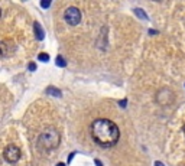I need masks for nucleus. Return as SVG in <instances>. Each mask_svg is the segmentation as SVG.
<instances>
[{"mask_svg":"<svg viewBox=\"0 0 185 166\" xmlns=\"http://www.w3.org/2000/svg\"><path fill=\"white\" fill-rule=\"evenodd\" d=\"M120 105H122V107H124V105H126V100H123V101H120Z\"/></svg>","mask_w":185,"mask_h":166,"instance_id":"nucleus-15","label":"nucleus"},{"mask_svg":"<svg viewBox=\"0 0 185 166\" xmlns=\"http://www.w3.org/2000/svg\"><path fill=\"white\" fill-rule=\"evenodd\" d=\"M49 6V2H42V7H48Z\"/></svg>","mask_w":185,"mask_h":166,"instance_id":"nucleus-12","label":"nucleus"},{"mask_svg":"<svg viewBox=\"0 0 185 166\" xmlns=\"http://www.w3.org/2000/svg\"><path fill=\"white\" fill-rule=\"evenodd\" d=\"M57 65H58V66H62V68H64V66H66L65 59H64L62 57H58V58H57Z\"/></svg>","mask_w":185,"mask_h":166,"instance_id":"nucleus-8","label":"nucleus"},{"mask_svg":"<svg viewBox=\"0 0 185 166\" xmlns=\"http://www.w3.org/2000/svg\"><path fill=\"white\" fill-rule=\"evenodd\" d=\"M33 30H35L36 39H38V41H42V39H43V30H42V28H41V25H39L38 22H35V23H33Z\"/></svg>","mask_w":185,"mask_h":166,"instance_id":"nucleus-6","label":"nucleus"},{"mask_svg":"<svg viewBox=\"0 0 185 166\" xmlns=\"http://www.w3.org/2000/svg\"><path fill=\"white\" fill-rule=\"evenodd\" d=\"M59 146V133L54 127L46 128L45 132L41 133V136L38 137V147L41 150L49 152L54 150Z\"/></svg>","mask_w":185,"mask_h":166,"instance_id":"nucleus-2","label":"nucleus"},{"mask_svg":"<svg viewBox=\"0 0 185 166\" xmlns=\"http://www.w3.org/2000/svg\"><path fill=\"white\" fill-rule=\"evenodd\" d=\"M135 13L138 14L139 18H142V19H147V16L145 13H143V10L142 9H135Z\"/></svg>","mask_w":185,"mask_h":166,"instance_id":"nucleus-9","label":"nucleus"},{"mask_svg":"<svg viewBox=\"0 0 185 166\" xmlns=\"http://www.w3.org/2000/svg\"><path fill=\"white\" fill-rule=\"evenodd\" d=\"M64 19L66 20V23L75 26L81 22V12L77 7H68L64 13Z\"/></svg>","mask_w":185,"mask_h":166,"instance_id":"nucleus-4","label":"nucleus"},{"mask_svg":"<svg viewBox=\"0 0 185 166\" xmlns=\"http://www.w3.org/2000/svg\"><path fill=\"white\" fill-rule=\"evenodd\" d=\"M39 59H41V61H43V62H45V61H46L48 62V59H49V55H48V53H39Z\"/></svg>","mask_w":185,"mask_h":166,"instance_id":"nucleus-10","label":"nucleus"},{"mask_svg":"<svg viewBox=\"0 0 185 166\" xmlns=\"http://www.w3.org/2000/svg\"><path fill=\"white\" fill-rule=\"evenodd\" d=\"M184 134H185V124H184Z\"/></svg>","mask_w":185,"mask_h":166,"instance_id":"nucleus-17","label":"nucleus"},{"mask_svg":"<svg viewBox=\"0 0 185 166\" xmlns=\"http://www.w3.org/2000/svg\"><path fill=\"white\" fill-rule=\"evenodd\" d=\"M46 93L48 94H51V95H55V97H61V91L57 90V88H54V87H48Z\"/></svg>","mask_w":185,"mask_h":166,"instance_id":"nucleus-7","label":"nucleus"},{"mask_svg":"<svg viewBox=\"0 0 185 166\" xmlns=\"http://www.w3.org/2000/svg\"><path fill=\"white\" fill-rule=\"evenodd\" d=\"M91 137L99 146L111 147L119 142V127L109 119H97L91 124Z\"/></svg>","mask_w":185,"mask_h":166,"instance_id":"nucleus-1","label":"nucleus"},{"mask_svg":"<svg viewBox=\"0 0 185 166\" xmlns=\"http://www.w3.org/2000/svg\"><path fill=\"white\" fill-rule=\"evenodd\" d=\"M174 100H175V95L172 94L171 91H168L166 88L165 90H161L158 93V103H161V105L171 104Z\"/></svg>","mask_w":185,"mask_h":166,"instance_id":"nucleus-5","label":"nucleus"},{"mask_svg":"<svg viewBox=\"0 0 185 166\" xmlns=\"http://www.w3.org/2000/svg\"><path fill=\"white\" fill-rule=\"evenodd\" d=\"M155 166H163V163L162 162H155Z\"/></svg>","mask_w":185,"mask_h":166,"instance_id":"nucleus-14","label":"nucleus"},{"mask_svg":"<svg viewBox=\"0 0 185 166\" xmlns=\"http://www.w3.org/2000/svg\"><path fill=\"white\" fill-rule=\"evenodd\" d=\"M20 156H22L20 149L18 146H14V144H9V146H6L5 150H3V157H5L9 163H16V162L20 159Z\"/></svg>","mask_w":185,"mask_h":166,"instance_id":"nucleus-3","label":"nucleus"},{"mask_svg":"<svg viewBox=\"0 0 185 166\" xmlns=\"http://www.w3.org/2000/svg\"><path fill=\"white\" fill-rule=\"evenodd\" d=\"M29 69H30V71H35V69H36V65H35L33 62H30V64H29Z\"/></svg>","mask_w":185,"mask_h":166,"instance_id":"nucleus-11","label":"nucleus"},{"mask_svg":"<svg viewBox=\"0 0 185 166\" xmlns=\"http://www.w3.org/2000/svg\"><path fill=\"white\" fill-rule=\"evenodd\" d=\"M57 166H65V165H64V163H58Z\"/></svg>","mask_w":185,"mask_h":166,"instance_id":"nucleus-16","label":"nucleus"},{"mask_svg":"<svg viewBox=\"0 0 185 166\" xmlns=\"http://www.w3.org/2000/svg\"><path fill=\"white\" fill-rule=\"evenodd\" d=\"M95 165H97V166H103V165H101V162H100L99 159H95Z\"/></svg>","mask_w":185,"mask_h":166,"instance_id":"nucleus-13","label":"nucleus"}]
</instances>
